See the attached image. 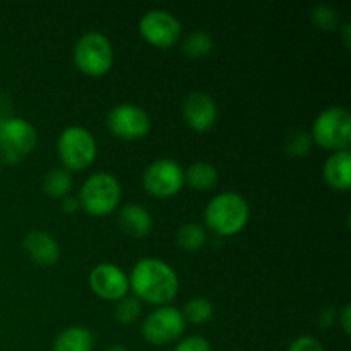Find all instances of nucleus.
Listing matches in <instances>:
<instances>
[{"label": "nucleus", "instance_id": "1", "mask_svg": "<svg viewBox=\"0 0 351 351\" xmlns=\"http://www.w3.org/2000/svg\"><path fill=\"white\" fill-rule=\"evenodd\" d=\"M129 288L141 302L163 307L171 305L180 291V280L173 267L158 257L139 259L129 273Z\"/></svg>", "mask_w": 351, "mask_h": 351}, {"label": "nucleus", "instance_id": "2", "mask_svg": "<svg viewBox=\"0 0 351 351\" xmlns=\"http://www.w3.org/2000/svg\"><path fill=\"white\" fill-rule=\"evenodd\" d=\"M250 208L239 192H219L209 199L204 209V221L209 232L218 237H235L245 230Z\"/></svg>", "mask_w": 351, "mask_h": 351}, {"label": "nucleus", "instance_id": "3", "mask_svg": "<svg viewBox=\"0 0 351 351\" xmlns=\"http://www.w3.org/2000/svg\"><path fill=\"white\" fill-rule=\"evenodd\" d=\"M77 199L86 215L103 218L119 209L122 202V185L113 173L96 171L81 185Z\"/></svg>", "mask_w": 351, "mask_h": 351}, {"label": "nucleus", "instance_id": "4", "mask_svg": "<svg viewBox=\"0 0 351 351\" xmlns=\"http://www.w3.org/2000/svg\"><path fill=\"white\" fill-rule=\"evenodd\" d=\"M72 58L81 74L88 77H103L112 71L115 51L108 36L99 31H89L75 41Z\"/></svg>", "mask_w": 351, "mask_h": 351}, {"label": "nucleus", "instance_id": "5", "mask_svg": "<svg viewBox=\"0 0 351 351\" xmlns=\"http://www.w3.org/2000/svg\"><path fill=\"white\" fill-rule=\"evenodd\" d=\"M312 143L324 151L338 153L351 146V115L345 106H329L315 117L311 132Z\"/></svg>", "mask_w": 351, "mask_h": 351}, {"label": "nucleus", "instance_id": "6", "mask_svg": "<svg viewBox=\"0 0 351 351\" xmlns=\"http://www.w3.org/2000/svg\"><path fill=\"white\" fill-rule=\"evenodd\" d=\"M57 154L62 168L72 171H84L98 158V143L88 129L81 125L65 127L57 141Z\"/></svg>", "mask_w": 351, "mask_h": 351}, {"label": "nucleus", "instance_id": "7", "mask_svg": "<svg viewBox=\"0 0 351 351\" xmlns=\"http://www.w3.org/2000/svg\"><path fill=\"white\" fill-rule=\"evenodd\" d=\"M38 144L33 123L21 117H7L0 122V165L16 167L26 160Z\"/></svg>", "mask_w": 351, "mask_h": 351}, {"label": "nucleus", "instance_id": "8", "mask_svg": "<svg viewBox=\"0 0 351 351\" xmlns=\"http://www.w3.org/2000/svg\"><path fill=\"white\" fill-rule=\"evenodd\" d=\"M184 315L180 308L173 305H163L156 307V311L151 312L143 322L141 335L144 341L151 346H168L171 343H177L185 332Z\"/></svg>", "mask_w": 351, "mask_h": 351}, {"label": "nucleus", "instance_id": "9", "mask_svg": "<svg viewBox=\"0 0 351 351\" xmlns=\"http://www.w3.org/2000/svg\"><path fill=\"white\" fill-rule=\"evenodd\" d=\"M185 185L184 168L171 158H160L147 165L143 173V187L151 197L170 199L180 194Z\"/></svg>", "mask_w": 351, "mask_h": 351}, {"label": "nucleus", "instance_id": "10", "mask_svg": "<svg viewBox=\"0 0 351 351\" xmlns=\"http://www.w3.org/2000/svg\"><path fill=\"white\" fill-rule=\"evenodd\" d=\"M106 129L119 141L137 143L151 130V119L146 110L134 103L113 106L106 115Z\"/></svg>", "mask_w": 351, "mask_h": 351}, {"label": "nucleus", "instance_id": "11", "mask_svg": "<svg viewBox=\"0 0 351 351\" xmlns=\"http://www.w3.org/2000/svg\"><path fill=\"white\" fill-rule=\"evenodd\" d=\"M141 38L147 45L160 50L175 47L182 38V24L177 17L165 9L147 10L139 19Z\"/></svg>", "mask_w": 351, "mask_h": 351}, {"label": "nucleus", "instance_id": "12", "mask_svg": "<svg viewBox=\"0 0 351 351\" xmlns=\"http://www.w3.org/2000/svg\"><path fill=\"white\" fill-rule=\"evenodd\" d=\"M88 283L93 293L106 302H119L130 291L129 274L113 263H101L93 267Z\"/></svg>", "mask_w": 351, "mask_h": 351}, {"label": "nucleus", "instance_id": "13", "mask_svg": "<svg viewBox=\"0 0 351 351\" xmlns=\"http://www.w3.org/2000/svg\"><path fill=\"white\" fill-rule=\"evenodd\" d=\"M182 117L194 132H209L218 120V105L209 93L194 91L184 99Z\"/></svg>", "mask_w": 351, "mask_h": 351}, {"label": "nucleus", "instance_id": "14", "mask_svg": "<svg viewBox=\"0 0 351 351\" xmlns=\"http://www.w3.org/2000/svg\"><path fill=\"white\" fill-rule=\"evenodd\" d=\"M23 250L38 266H55L60 261L62 250L53 235L43 230H31L23 239Z\"/></svg>", "mask_w": 351, "mask_h": 351}, {"label": "nucleus", "instance_id": "15", "mask_svg": "<svg viewBox=\"0 0 351 351\" xmlns=\"http://www.w3.org/2000/svg\"><path fill=\"white\" fill-rule=\"evenodd\" d=\"M119 228L132 239H146L153 232V215L139 202H130L120 208L119 211Z\"/></svg>", "mask_w": 351, "mask_h": 351}, {"label": "nucleus", "instance_id": "16", "mask_svg": "<svg viewBox=\"0 0 351 351\" xmlns=\"http://www.w3.org/2000/svg\"><path fill=\"white\" fill-rule=\"evenodd\" d=\"M322 178L336 192H346L351 187V153H331L322 167Z\"/></svg>", "mask_w": 351, "mask_h": 351}, {"label": "nucleus", "instance_id": "17", "mask_svg": "<svg viewBox=\"0 0 351 351\" xmlns=\"http://www.w3.org/2000/svg\"><path fill=\"white\" fill-rule=\"evenodd\" d=\"M95 336L86 326H71L58 332L51 351H93Z\"/></svg>", "mask_w": 351, "mask_h": 351}, {"label": "nucleus", "instance_id": "18", "mask_svg": "<svg viewBox=\"0 0 351 351\" xmlns=\"http://www.w3.org/2000/svg\"><path fill=\"white\" fill-rule=\"evenodd\" d=\"M185 184L199 192H208L218 185L219 171L209 161H195L184 171Z\"/></svg>", "mask_w": 351, "mask_h": 351}, {"label": "nucleus", "instance_id": "19", "mask_svg": "<svg viewBox=\"0 0 351 351\" xmlns=\"http://www.w3.org/2000/svg\"><path fill=\"white\" fill-rule=\"evenodd\" d=\"M72 187H74V177L65 168H53L43 177V192L50 199H58L71 195Z\"/></svg>", "mask_w": 351, "mask_h": 351}, {"label": "nucleus", "instance_id": "20", "mask_svg": "<svg viewBox=\"0 0 351 351\" xmlns=\"http://www.w3.org/2000/svg\"><path fill=\"white\" fill-rule=\"evenodd\" d=\"M208 243V232L199 223H184L177 232V245L187 252H197Z\"/></svg>", "mask_w": 351, "mask_h": 351}, {"label": "nucleus", "instance_id": "21", "mask_svg": "<svg viewBox=\"0 0 351 351\" xmlns=\"http://www.w3.org/2000/svg\"><path fill=\"white\" fill-rule=\"evenodd\" d=\"M215 48V40L208 31H192L182 41V51L189 58H204Z\"/></svg>", "mask_w": 351, "mask_h": 351}, {"label": "nucleus", "instance_id": "22", "mask_svg": "<svg viewBox=\"0 0 351 351\" xmlns=\"http://www.w3.org/2000/svg\"><path fill=\"white\" fill-rule=\"evenodd\" d=\"M215 314V307H213L211 300L206 297H195L185 304L182 315H184L185 322L191 324H206L209 319Z\"/></svg>", "mask_w": 351, "mask_h": 351}, {"label": "nucleus", "instance_id": "23", "mask_svg": "<svg viewBox=\"0 0 351 351\" xmlns=\"http://www.w3.org/2000/svg\"><path fill=\"white\" fill-rule=\"evenodd\" d=\"M312 137L307 130H291L287 137H285L283 149L290 158H305L311 154Z\"/></svg>", "mask_w": 351, "mask_h": 351}, {"label": "nucleus", "instance_id": "24", "mask_svg": "<svg viewBox=\"0 0 351 351\" xmlns=\"http://www.w3.org/2000/svg\"><path fill=\"white\" fill-rule=\"evenodd\" d=\"M141 314H143V302L137 300L134 295H127V297L115 302L113 315H115L117 322H120V324H134L141 317Z\"/></svg>", "mask_w": 351, "mask_h": 351}, {"label": "nucleus", "instance_id": "25", "mask_svg": "<svg viewBox=\"0 0 351 351\" xmlns=\"http://www.w3.org/2000/svg\"><path fill=\"white\" fill-rule=\"evenodd\" d=\"M311 21L317 29L321 31H336L341 26L338 10L329 5H317L312 9Z\"/></svg>", "mask_w": 351, "mask_h": 351}, {"label": "nucleus", "instance_id": "26", "mask_svg": "<svg viewBox=\"0 0 351 351\" xmlns=\"http://www.w3.org/2000/svg\"><path fill=\"white\" fill-rule=\"evenodd\" d=\"M173 351H213V346L204 336L192 335L178 339Z\"/></svg>", "mask_w": 351, "mask_h": 351}, {"label": "nucleus", "instance_id": "27", "mask_svg": "<svg viewBox=\"0 0 351 351\" xmlns=\"http://www.w3.org/2000/svg\"><path fill=\"white\" fill-rule=\"evenodd\" d=\"M287 351H326V350L317 338L304 335L295 338L293 341L290 343V346H288Z\"/></svg>", "mask_w": 351, "mask_h": 351}, {"label": "nucleus", "instance_id": "28", "mask_svg": "<svg viewBox=\"0 0 351 351\" xmlns=\"http://www.w3.org/2000/svg\"><path fill=\"white\" fill-rule=\"evenodd\" d=\"M60 209L65 215H74L81 209V204H79V199L74 197V195H67L60 201Z\"/></svg>", "mask_w": 351, "mask_h": 351}, {"label": "nucleus", "instance_id": "29", "mask_svg": "<svg viewBox=\"0 0 351 351\" xmlns=\"http://www.w3.org/2000/svg\"><path fill=\"white\" fill-rule=\"evenodd\" d=\"M339 324H341V329L343 332H345L346 336L351 335V307L350 305H345L341 311V314H339Z\"/></svg>", "mask_w": 351, "mask_h": 351}, {"label": "nucleus", "instance_id": "30", "mask_svg": "<svg viewBox=\"0 0 351 351\" xmlns=\"http://www.w3.org/2000/svg\"><path fill=\"white\" fill-rule=\"evenodd\" d=\"M336 317H335V311L332 308H324V311L321 312V315H319V326L324 329L331 328L332 324H335Z\"/></svg>", "mask_w": 351, "mask_h": 351}, {"label": "nucleus", "instance_id": "31", "mask_svg": "<svg viewBox=\"0 0 351 351\" xmlns=\"http://www.w3.org/2000/svg\"><path fill=\"white\" fill-rule=\"evenodd\" d=\"M339 29L343 31V43H345L346 48H350V41H351V36H350L351 26H350V23H345L341 27H339Z\"/></svg>", "mask_w": 351, "mask_h": 351}, {"label": "nucleus", "instance_id": "32", "mask_svg": "<svg viewBox=\"0 0 351 351\" xmlns=\"http://www.w3.org/2000/svg\"><path fill=\"white\" fill-rule=\"evenodd\" d=\"M105 351H129V350L122 345H112V346H108Z\"/></svg>", "mask_w": 351, "mask_h": 351}, {"label": "nucleus", "instance_id": "33", "mask_svg": "<svg viewBox=\"0 0 351 351\" xmlns=\"http://www.w3.org/2000/svg\"><path fill=\"white\" fill-rule=\"evenodd\" d=\"M0 122H2V120H0Z\"/></svg>", "mask_w": 351, "mask_h": 351}]
</instances>
